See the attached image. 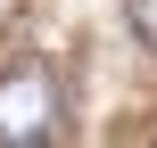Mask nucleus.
<instances>
[{
    "label": "nucleus",
    "mask_w": 157,
    "mask_h": 148,
    "mask_svg": "<svg viewBox=\"0 0 157 148\" xmlns=\"http://www.w3.org/2000/svg\"><path fill=\"white\" fill-rule=\"evenodd\" d=\"M58 132V74L41 66V58H17L8 74H0V140H50Z\"/></svg>",
    "instance_id": "1"
},
{
    "label": "nucleus",
    "mask_w": 157,
    "mask_h": 148,
    "mask_svg": "<svg viewBox=\"0 0 157 148\" xmlns=\"http://www.w3.org/2000/svg\"><path fill=\"white\" fill-rule=\"evenodd\" d=\"M124 16H132V33L157 49V0H124Z\"/></svg>",
    "instance_id": "2"
}]
</instances>
